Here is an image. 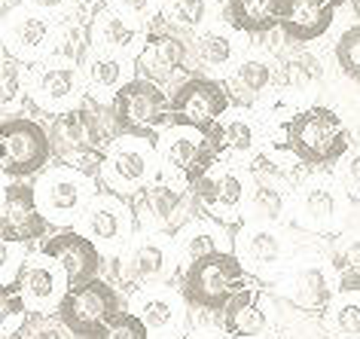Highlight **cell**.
Masks as SVG:
<instances>
[{
    "mask_svg": "<svg viewBox=\"0 0 360 339\" xmlns=\"http://www.w3.org/2000/svg\"><path fill=\"white\" fill-rule=\"evenodd\" d=\"M232 107V98L226 92V83H217L211 77H186L171 95V113L174 126L195 129L202 135H211L220 126L223 113Z\"/></svg>",
    "mask_w": 360,
    "mask_h": 339,
    "instance_id": "cell-8",
    "label": "cell"
},
{
    "mask_svg": "<svg viewBox=\"0 0 360 339\" xmlns=\"http://www.w3.org/2000/svg\"><path fill=\"white\" fill-rule=\"evenodd\" d=\"M15 339H74V333H70L58 318H49V315L34 312L31 321L25 324V330Z\"/></svg>",
    "mask_w": 360,
    "mask_h": 339,
    "instance_id": "cell-42",
    "label": "cell"
},
{
    "mask_svg": "<svg viewBox=\"0 0 360 339\" xmlns=\"http://www.w3.org/2000/svg\"><path fill=\"white\" fill-rule=\"evenodd\" d=\"M159 165H162L159 141L122 135L107 150V159L101 168V184H104V190H110L116 196L143 193L147 186L156 184Z\"/></svg>",
    "mask_w": 360,
    "mask_h": 339,
    "instance_id": "cell-3",
    "label": "cell"
},
{
    "mask_svg": "<svg viewBox=\"0 0 360 339\" xmlns=\"http://www.w3.org/2000/svg\"><path fill=\"white\" fill-rule=\"evenodd\" d=\"M22 248L25 245L4 242V290L19 284V275L25 269V251H22Z\"/></svg>",
    "mask_w": 360,
    "mask_h": 339,
    "instance_id": "cell-44",
    "label": "cell"
},
{
    "mask_svg": "<svg viewBox=\"0 0 360 339\" xmlns=\"http://www.w3.org/2000/svg\"><path fill=\"white\" fill-rule=\"evenodd\" d=\"M56 40V28L43 13L19 10L6 22V52L13 58H40Z\"/></svg>",
    "mask_w": 360,
    "mask_h": 339,
    "instance_id": "cell-24",
    "label": "cell"
},
{
    "mask_svg": "<svg viewBox=\"0 0 360 339\" xmlns=\"http://www.w3.org/2000/svg\"><path fill=\"white\" fill-rule=\"evenodd\" d=\"M287 147L305 165H333L348 153V122L333 107H305L287 122Z\"/></svg>",
    "mask_w": 360,
    "mask_h": 339,
    "instance_id": "cell-1",
    "label": "cell"
},
{
    "mask_svg": "<svg viewBox=\"0 0 360 339\" xmlns=\"http://www.w3.org/2000/svg\"><path fill=\"white\" fill-rule=\"evenodd\" d=\"M177 245L168 233H147L125 251L120 263V279L134 288H153L174 275L177 266Z\"/></svg>",
    "mask_w": 360,
    "mask_h": 339,
    "instance_id": "cell-12",
    "label": "cell"
},
{
    "mask_svg": "<svg viewBox=\"0 0 360 339\" xmlns=\"http://www.w3.org/2000/svg\"><path fill=\"white\" fill-rule=\"evenodd\" d=\"M162 15L180 28H199L208 19V0H162Z\"/></svg>",
    "mask_w": 360,
    "mask_h": 339,
    "instance_id": "cell-38",
    "label": "cell"
},
{
    "mask_svg": "<svg viewBox=\"0 0 360 339\" xmlns=\"http://www.w3.org/2000/svg\"><path fill=\"white\" fill-rule=\"evenodd\" d=\"M248 284L250 281H248L245 263L238 260V254L217 251V254L195 260L193 266H186L184 279H180V293L195 309L223 312L229 306V300L245 290Z\"/></svg>",
    "mask_w": 360,
    "mask_h": 339,
    "instance_id": "cell-2",
    "label": "cell"
},
{
    "mask_svg": "<svg viewBox=\"0 0 360 339\" xmlns=\"http://www.w3.org/2000/svg\"><path fill=\"white\" fill-rule=\"evenodd\" d=\"M134 208H129V202L122 196H116L110 190H101L89 199L83 211V226L86 236L104 251H120L129 245V238L134 233Z\"/></svg>",
    "mask_w": 360,
    "mask_h": 339,
    "instance_id": "cell-13",
    "label": "cell"
},
{
    "mask_svg": "<svg viewBox=\"0 0 360 339\" xmlns=\"http://www.w3.org/2000/svg\"><path fill=\"white\" fill-rule=\"evenodd\" d=\"M40 254H49L61 263V269L68 275V284L70 288H79V284H89L98 279L104 266V254L92 238L77 233V229H65L58 236H49L43 238L40 245Z\"/></svg>",
    "mask_w": 360,
    "mask_h": 339,
    "instance_id": "cell-14",
    "label": "cell"
},
{
    "mask_svg": "<svg viewBox=\"0 0 360 339\" xmlns=\"http://www.w3.org/2000/svg\"><path fill=\"white\" fill-rule=\"evenodd\" d=\"M186 339H229V336L220 333V330H199V333H190Z\"/></svg>",
    "mask_w": 360,
    "mask_h": 339,
    "instance_id": "cell-47",
    "label": "cell"
},
{
    "mask_svg": "<svg viewBox=\"0 0 360 339\" xmlns=\"http://www.w3.org/2000/svg\"><path fill=\"white\" fill-rule=\"evenodd\" d=\"M86 89L89 98L104 107H113L116 95L122 86L131 83V65L125 61V56H113V52H92L86 58Z\"/></svg>",
    "mask_w": 360,
    "mask_h": 339,
    "instance_id": "cell-25",
    "label": "cell"
},
{
    "mask_svg": "<svg viewBox=\"0 0 360 339\" xmlns=\"http://www.w3.org/2000/svg\"><path fill=\"white\" fill-rule=\"evenodd\" d=\"M248 205L259 214V217L278 220L284 211V190L275 184H254V190L248 196Z\"/></svg>",
    "mask_w": 360,
    "mask_h": 339,
    "instance_id": "cell-39",
    "label": "cell"
},
{
    "mask_svg": "<svg viewBox=\"0 0 360 339\" xmlns=\"http://www.w3.org/2000/svg\"><path fill=\"white\" fill-rule=\"evenodd\" d=\"M223 19L238 34H266L281 25V0H226Z\"/></svg>",
    "mask_w": 360,
    "mask_h": 339,
    "instance_id": "cell-28",
    "label": "cell"
},
{
    "mask_svg": "<svg viewBox=\"0 0 360 339\" xmlns=\"http://www.w3.org/2000/svg\"><path fill=\"white\" fill-rule=\"evenodd\" d=\"M89 339H150V330L134 312H122L120 318L110 321L104 330H98V333Z\"/></svg>",
    "mask_w": 360,
    "mask_h": 339,
    "instance_id": "cell-41",
    "label": "cell"
},
{
    "mask_svg": "<svg viewBox=\"0 0 360 339\" xmlns=\"http://www.w3.org/2000/svg\"><path fill=\"white\" fill-rule=\"evenodd\" d=\"M34 193H37L43 217L56 226H68L77 217H83L86 205L92 199V177L79 174L68 165H56L40 174Z\"/></svg>",
    "mask_w": 360,
    "mask_h": 339,
    "instance_id": "cell-10",
    "label": "cell"
},
{
    "mask_svg": "<svg viewBox=\"0 0 360 339\" xmlns=\"http://www.w3.org/2000/svg\"><path fill=\"white\" fill-rule=\"evenodd\" d=\"M52 156L49 132L28 117H6L0 126V165L6 177L25 181V177L43 174Z\"/></svg>",
    "mask_w": 360,
    "mask_h": 339,
    "instance_id": "cell-5",
    "label": "cell"
},
{
    "mask_svg": "<svg viewBox=\"0 0 360 339\" xmlns=\"http://www.w3.org/2000/svg\"><path fill=\"white\" fill-rule=\"evenodd\" d=\"M351 6H354V15L360 19V0H351Z\"/></svg>",
    "mask_w": 360,
    "mask_h": 339,
    "instance_id": "cell-49",
    "label": "cell"
},
{
    "mask_svg": "<svg viewBox=\"0 0 360 339\" xmlns=\"http://www.w3.org/2000/svg\"><path fill=\"white\" fill-rule=\"evenodd\" d=\"M159 156H162V165H165L168 174L174 172L186 186H195L217 165L220 150L214 147L211 135L174 126V132L168 129V135L159 138Z\"/></svg>",
    "mask_w": 360,
    "mask_h": 339,
    "instance_id": "cell-11",
    "label": "cell"
},
{
    "mask_svg": "<svg viewBox=\"0 0 360 339\" xmlns=\"http://www.w3.org/2000/svg\"><path fill=\"white\" fill-rule=\"evenodd\" d=\"M122 300L116 293L113 284H107L101 279L79 284V288H68L65 300L58 302L56 315L74 336H95L98 330H104L110 321L122 315Z\"/></svg>",
    "mask_w": 360,
    "mask_h": 339,
    "instance_id": "cell-6",
    "label": "cell"
},
{
    "mask_svg": "<svg viewBox=\"0 0 360 339\" xmlns=\"http://www.w3.org/2000/svg\"><path fill=\"white\" fill-rule=\"evenodd\" d=\"M330 330L342 339H360V293H345L330 306Z\"/></svg>",
    "mask_w": 360,
    "mask_h": 339,
    "instance_id": "cell-35",
    "label": "cell"
},
{
    "mask_svg": "<svg viewBox=\"0 0 360 339\" xmlns=\"http://www.w3.org/2000/svg\"><path fill=\"white\" fill-rule=\"evenodd\" d=\"M345 186H339L330 177H318V181H309L300 190V217L305 226L311 229H333L339 223V217H345Z\"/></svg>",
    "mask_w": 360,
    "mask_h": 339,
    "instance_id": "cell-23",
    "label": "cell"
},
{
    "mask_svg": "<svg viewBox=\"0 0 360 339\" xmlns=\"http://www.w3.org/2000/svg\"><path fill=\"white\" fill-rule=\"evenodd\" d=\"M28 321H31V312L25 297L15 288H6L4 300H0V333H4V339H15Z\"/></svg>",
    "mask_w": 360,
    "mask_h": 339,
    "instance_id": "cell-36",
    "label": "cell"
},
{
    "mask_svg": "<svg viewBox=\"0 0 360 339\" xmlns=\"http://www.w3.org/2000/svg\"><path fill=\"white\" fill-rule=\"evenodd\" d=\"M236 245H238L236 251L238 260L257 266V269H272L281 260V251H284L281 233L272 229L269 223H248V226H241L236 236Z\"/></svg>",
    "mask_w": 360,
    "mask_h": 339,
    "instance_id": "cell-27",
    "label": "cell"
},
{
    "mask_svg": "<svg viewBox=\"0 0 360 339\" xmlns=\"http://www.w3.org/2000/svg\"><path fill=\"white\" fill-rule=\"evenodd\" d=\"M22 92H25V79H22L19 58H13L10 52H6L4 70H0V101H4V107H13Z\"/></svg>",
    "mask_w": 360,
    "mask_h": 339,
    "instance_id": "cell-43",
    "label": "cell"
},
{
    "mask_svg": "<svg viewBox=\"0 0 360 339\" xmlns=\"http://www.w3.org/2000/svg\"><path fill=\"white\" fill-rule=\"evenodd\" d=\"M184 293L171 288H141L131 300V312L147 324L150 333H159L165 339H177L184 330L186 312H184Z\"/></svg>",
    "mask_w": 360,
    "mask_h": 339,
    "instance_id": "cell-18",
    "label": "cell"
},
{
    "mask_svg": "<svg viewBox=\"0 0 360 339\" xmlns=\"http://www.w3.org/2000/svg\"><path fill=\"white\" fill-rule=\"evenodd\" d=\"M159 0H107V10L125 15V19H147L156 13Z\"/></svg>",
    "mask_w": 360,
    "mask_h": 339,
    "instance_id": "cell-45",
    "label": "cell"
},
{
    "mask_svg": "<svg viewBox=\"0 0 360 339\" xmlns=\"http://www.w3.org/2000/svg\"><path fill=\"white\" fill-rule=\"evenodd\" d=\"M199 196V205L208 211V217L220 223H236L241 217L248 196H245V181L232 168H220V162L193 186Z\"/></svg>",
    "mask_w": 360,
    "mask_h": 339,
    "instance_id": "cell-17",
    "label": "cell"
},
{
    "mask_svg": "<svg viewBox=\"0 0 360 339\" xmlns=\"http://www.w3.org/2000/svg\"><path fill=\"white\" fill-rule=\"evenodd\" d=\"M342 184H345L348 190L360 199V150H357V153H351V156H348V162H345V174H342Z\"/></svg>",
    "mask_w": 360,
    "mask_h": 339,
    "instance_id": "cell-46",
    "label": "cell"
},
{
    "mask_svg": "<svg viewBox=\"0 0 360 339\" xmlns=\"http://www.w3.org/2000/svg\"><path fill=\"white\" fill-rule=\"evenodd\" d=\"M31 4H37V6H49V10H56V6H61V0H31Z\"/></svg>",
    "mask_w": 360,
    "mask_h": 339,
    "instance_id": "cell-48",
    "label": "cell"
},
{
    "mask_svg": "<svg viewBox=\"0 0 360 339\" xmlns=\"http://www.w3.org/2000/svg\"><path fill=\"white\" fill-rule=\"evenodd\" d=\"M342 4H348V0H333V6H336V10H339V6H342Z\"/></svg>",
    "mask_w": 360,
    "mask_h": 339,
    "instance_id": "cell-50",
    "label": "cell"
},
{
    "mask_svg": "<svg viewBox=\"0 0 360 339\" xmlns=\"http://www.w3.org/2000/svg\"><path fill=\"white\" fill-rule=\"evenodd\" d=\"M333 275L345 293H360V238L336 245L333 251Z\"/></svg>",
    "mask_w": 360,
    "mask_h": 339,
    "instance_id": "cell-34",
    "label": "cell"
},
{
    "mask_svg": "<svg viewBox=\"0 0 360 339\" xmlns=\"http://www.w3.org/2000/svg\"><path fill=\"white\" fill-rule=\"evenodd\" d=\"M321 74H323L321 58H314L311 52H296V56L287 61V79H290V86H296V89H311L321 79Z\"/></svg>",
    "mask_w": 360,
    "mask_h": 339,
    "instance_id": "cell-40",
    "label": "cell"
},
{
    "mask_svg": "<svg viewBox=\"0 0 360 339\" xmlns=\"http://www.w3.org/2000/svg\"><path fill=\"white\" fill-rule=\"evenodd\" d=\"M199 196L193 186L153 184L134 202V220L147 233H180L186 223L195 220Z\"/></svg>",
    "mask_w": 360,
    "mask_h": 339,
    "instance_id": "cell-9",
    "label": "cell"
},
{
    "mask_svg": "<svg viewBox=\"0 0 360 339\" xmlns=\"http://www.w3.org/2000/svg\"><path fill=\"white\" fill-rule=\"evenodd\" d=\"M269 327H272V306L254 284L236 293L223 309V333L229 339H263Z\"/></svg>",
    "mask_w": 360,
    "mask_h": 339,
    "instance_id": "cell-20",
    "label": "cell"
},
{
    "mask_svg": "<svg viewBox=\"0 0 360 339\" xmlns=\"http://www.w3.org/2000/svg\"><path fill=\"white\" fill-rule=\"evenodd\" d=\"M217 238H223V229L217 223L202 220V217L186 223V226L177 233V257H180V263H184V269L193 266L195 260H202V257H208V254L226 251V248H220Z\"/></svg>",
    "mask_w": 360,
    "mask_h": 339,
    "instance_id": "cell-31",
    "label": "cell"
},
{
    "mask_svg": "<svg viewBox=\"0 0 360 339\" xmlns=\"http://www.w3.org/2000/svg\"><path fill=\"white\" fill-rule=\"evenodd\" d=\"M336 65L348 79L360 83V22L339 34V40H336Z\"/></svg>",
    "mask_w": 360,
    "mask_h": 339,
    "instance_id": "cell-37",
    "label": "cell"
},
{
    "mask_svg": "<svg viewBox=\"0 0 360 339\" xmlns=\"http://www.w3.org/2000/svg\"><path fill=\"white\" fill-rule=\"evenodd\" d=\"M113 113L120 120L122 135H138L159 141L162 129L174 126V113H171V95L162 92L159 83L134 77L129 86L120 89L113 101Z\"/></svg>",
    "mask_w": 360,
    "mask_h": 339,
    "instance_id": "cell-4",
    "label": "cell"
},
{
    "mask_svg": "<svg viewBox=\"0 0 360 339\" xmlns=\"http://www.w3.org/2000/svg\"><path fill=\"white\" fill-rule=\"evenodd\" d=\"M236 37L229 31H205L193 43V56L205 70H226L236 61Z\"/></svg>",
    "mask_w": 360,
    "mask_h": 339,
    "instance_id": "cell-32",
    "label": "cell"
},
{
    "mask_svg": "<svg viewBox=\"0 0 360 339\" xmlns=\"http://www.w3.org/2000/svg\"><path fill=\"white\" fill-rule=\"evenodd\" d=\"M49 220L43 217L37 193L31 184H10L4 193V214H0V236L4 242L28 245L46 236Z\"/></svg>",
    "mask_w": 360,
    "mask_h": 339,
    "instance_id": "cell-15",
    "label": "cell"
},
{
    "mask_svg": "<svg viewBox=\"0 0 360 339\" xmlns=\"http://www.w3.org/2000/svg\"><path fill=\"white\" fill-rule=\"evenodd\" d=\"M49 141H52V156H56L61 165L74 168V172L92 177V181L95 177L101 181L107 150L101 147V141L95 138L83 107H77V110H70V113H61V117H52Z\"/></svg>",
    "mask_w": 360,
    "mask_h": 339,
    "instance_id": "cell-7",
    "label": "cell"
},
{
    "mask_svg": "<svg viewBox=\"0 0 360 339\" xmlns=\"http://www.w3.org/2000/svg\"><path fill=\"white\" fill-rule=\"evenodd\" d=\"M186 56H190V46L177 37V34H147L143 46L134 58V68H138V77L141 79H150V83H165L184 70L186 65Z\"/></svg>",
    "mask_w": 360,
    "mask_h": 339,
    "instance_id": "cell-21",
    "label": "cell"
},
{
    "mask_svg": "<svg viewBox=\"0 0 360 339\" xmlns=\"http://www.w3.org/2000/svg\"><path fill=\"white\" fill-rule=\"evenodd\" d=\"M333 281L327 266H321V260H309L300 266L293 275V302L309 312H323L333 300Z\"/></svg>",
    "mask_w": 360,
    "mask_h": 339,
    "instance_id": "cell-30",
    "label": "cell"
},
{
    "mask_svg": "<svg viewBox=\"0 0 360 339\" xmlns=\"http://www.w3.org/2000/svg\"><path fill=\"white\" fill-rule=\"evenodd\" d=\"M65 284H68V275H65V269H61V263L56 260V257L37 254V257H31V260L25 263L15 290L22 293L28 306L43 312L46 306H52V302H56V309H58V302L65 300V293H68Z\"/></svg>",
    "mask_w": 360,
    "mask_h": 339,
    "instance_id": "cell-19",
    "label": "cell"
},
{
    "mask_svg": "<svg viewBox=\"0 0 360 339\" xmlns=\"http://www.w3.org/2000/svg\"><path fill=\"white\" fill-rule=\"evenodd\" d=\"M143 34L138 25H131L125 15L113 10H101L92 22V46L95 52H113V56H125L134 49V43L143 46Z\"/></svg>",
    "mask_w": 360,
    "mask_h": 339,
    "instance_id": "cell-29",
    "label": "cell"
},
{
    "mask_svg": "<svg viewBox=\"0 0 360 339\" xmlns=\"http://www.w3.org/2000/svg\"><path fill=\"white\" fill-rule=\"evenodd\" d=\"M211 141L220 153H250L257 147V126L248 117L220 120V126L211 132Z\"/></svg>",
    "mask_w": 360,
    "mask_h": 339,
    "instance_id": "cell-33",
    "label": "cell"
},
{
    "mask_svg": "<svg viewBox=\"0 0 360 339\" xmlns=\"http://www.w3.org/2000/svg\"><path fill=\"white\" fill-rule=\"evenodd\" d=\"M272 83H275V65L259 56H250V58H241L232 68V74L226 77V92L232 98V104L254 107Z\"/></svg>",
    "mask_w": 360,
    "mask_h": 339,
    "instance_id": "cell-26",
    "label": "cell"
},
{
    "mask_svg": "<svg viewBox=\"0 0 360 339\" xmlns=\"http://www.w3.org/2000/svg\"><path fill=\"white\" fill-rule=\"evenodd\" d=\"M28 89H31L34 104L43 107V110H52L56 117L70 113L74 104L83 98V79H79V70L74 65H68V61H61V65L34 68Z\"/></svg>",
    "mask_w": 360,
    "mask_h": 339,
    "instance_id": "cell-16",
    "label": "cell"
},
{
    "mask_svg": "<svg viewBox=\"0 0 360 339\" xmlns=\"http://www.w3.org/2000/svg\"><path fill=\"white\" fill-rule=\"evenodd\" d=\"M336 19L333 0H281V25L287 40L293 43H311L330 31Z\"/></svg>",
    "mask_w": 360,
    "mask_h": 339,
    "instance_id": "cell-22",
    "label": "cell"
}]
</instances>
